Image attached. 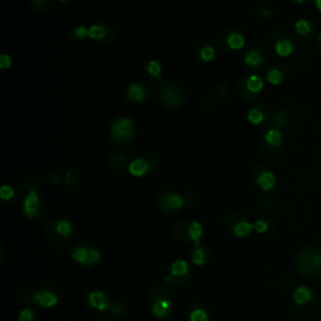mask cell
<instances>
[{
  "instance_id": "6da1fadb",
  "label": "cell",
  "mask_w": 321,
  "mask_h": 321,
  "mask_svg": "<svg viewBox=\"0 0 321 321\" xmlns=\"http://www.w3.org/2000/svg\"><path fill=\"white\" fill-rule=\"evenodd\" d=\"M295 268L303 278L315 279L321 276V250L315 246H303L295 256Z\"/></svg>"
},
{
  "instance_id": "7a4b0ae2",
  "label": "cell",
  "mask_w": 321,
  "mask_h": 321,
  "mask_svg": "<svg viewBox=\"0 0 321 321\" xmlns=\"http://www.w3.org/2000/svg\"><path fill=\"white\" fill-rule=\"evenodd\" d=\"M136 134V123L128 117H118L109 126V139L117 146H126L133 142Z\"/></svg>"
},
{
  "instance_id": "3957f363",
  "label": "cell",
  "mask_w": 321,
  "mask_h": 321,
  "mask_svg": "<svg viewBox=\"0 0 321 321\" xmlns=\"http://www.w3.org/2000/svg\"><path fill=\"white\" fill-rule=\"evenodd\" d=\"M148 307L157 319H167L172 311V296L163 286H156L148 292Z\"/></svg>"
},
{
  "instance_id": "277c9868",
  "label": "cell",
  "mask_w": 321,
  "mask_h": 321,
  "mask_svg": "<svg viewBox=\"0 0 321 321\" xmlns=\"http://www.w3.org/2000/svg\"><path fill=\"white\" fill-rule=\"evenodd\" d=\"M265 88L263 79L257 74H245L238 79L237 92L241 100L248 103L256 102L261 97V93Z\"/></svg>"
},
{
  "instance_id": "5b68a950",
  "label": "cell",
  "mask_w": 321,
  "mask_h": 321,
  "mask_svg": "<svg viewBox=\"0 0 321 321\" xmlns=\"http://www.w3.org/2000/svg\"><path fill=\"white\" fill-rule=\"evenodd\" d=\"M73 235L72 222L65 218L52 219L45 226V236L56 246H65Z\"/></svg>"
},
{
  "instance_id": "8992f818",
  "label": "cell",
  "mask_w": 321,
  "mask_h": 321,
  "mask_svg": "<svg viewBox=\"0 0 321 321\" xmlns=\"http://www.w3.org/2000/svg\"><path fill=\"white\" fill-rule=\"evenodd\" d=\"M160 100L166 108L180 109L186 103V93L183 88L174 82H163L160 87Z\"/></svg>"
},
{
  "instance_id": "52a82bcc",
  "label": "cell",
  "mask_w": 321,
  "mask_h": 321,
  "mask_svg": "<svg viewBox=\"0 0 321 321\" xmlns=\"http://www.w3.org/2000/svg\"><path fill=\"white\" fill-rule=\"evenodd\" d=\"M191 279L190 265L185 260H176L167 268L164 281L171 289L183 287Z\"/></svg>"
},
{
  "instance_id": "ba28073f",
  "label": "cell",
  "mask_w": 321,
  "mask_h": 321,
  "mask_svg": "<svg viewBox=\"0 0 321 321\" xmlns=\"http://www.w3.org/2000/svg\"><path fill=\"white\" fill-rule=\"evenodd\" d=\"M284 134L278 128H270L266 132H263L259 139L260 150L263 155L268 157H275L281 153L284 148Z\"/></svg>"
},
{
  "instance_id": "9c48e42d",
  "label": "cell",
  "mask_w": 321,
  "mask_h": 321,
  "mask_svg": "<svg viewBox=\"0 0 321 321\" xmlns=\"http://www.w3.org/2000/svg\"><path fill=\"white\" fill-rule=\"evenodd\" d=\"M23 213L27 218L33 222H39L45 218L48 207L45 202L40 199L38 192L32 191L27 193L23 201Z\"/></svg>"
},
{
  "instance_id": "30bf717a",
  "label": "cell",
  "mask_w": 321,
  "mask_h": 321,
  "mask_svg": "<svg viewBox=\"0 0 321 321\" xmlns=\"http://www.w3.org/2000/svg\"><path fill=\"white\" fill-rule=\"evenodd\" d=\"M246 45V34L238 27L226 29L219 38V46L225 54H234Z\"/></svg>"
},
{
  "instance_id": "8fae6325",
  "label": "cell",
  "mask_w": 321,
  "mask_h": 321,
  "mask_svg": "<svg viewBox=\"0 0 321 321\" xmlns=\"http://www.w3.org/2000/svg\"><path fill=\"white\" fill-rule=\"evenodd\" d=\"M293 305L299 314L307 316L316 310L317 298L310 287L300 286L295 290L292 296Z\"/></svg>"
},
{
  "instance_id": "7c38bea8",
  "label": "cell",
  "mask_w": 321,
  "mask_h": 321,
  "mask_svg": "<svg viewBox=\"0 0 321 321\" xmlns=\"http://www.w3.org/2000/svg\"><path fill=\"white\" fill-rule=\"evenodd\" d=\"M70 256L78 265L84 266V267H93L101 261V257H102L100 250L86 242L77 243L72 250Z\"/></svg>"
},
{
  "instance_id": "4fadbf2b",
  "label": "cell",
  "mask_w": 321,
  "mask_h": 321,
  "mask_svg": "<svg viewBox=\"0 0 321 321\" xmlns=\"http://www.w3.org/2000/svg\"><path fill=\"white\" fill-rule=\"evenodd\" d=\"M160 166V161L158 157L153 153H143L142 156H138L131 161L130 166H128V171L134 177H143L148 174H152Z\"/></svg>"
},
{
  "instance_id": "5bb4252c",
  "label": "cell",
  "mask_w": 321,
  "mask_h": 321,
  "mask_svg": "<svg viewBox=\"0 0 321 321\" xmlns=\"http://www.w3.org/2000/svg\"><path fill=\"white\" fill-rule=\"evenodd\" d=\"M185 206V200L174 191H162L156 196V207L162 212L175 213Z\"/></svg>"
},
{
  "instance_id": "9a60e30c",
  "label": "cell",
  "mask_w": 321,
  "mask_h": 321,
  "mask_svg": "<svg viewBox=\"0 0 321 321\" xmlns=\"http://www.w3.org/2000/svg\"><path fill=\"white\" fill-rule=\"evenodd\" d=\"M251 178L260 190L266 192L273 191L276 187V183H278L275 174L266 168L265 166H261V164H257L251 169Z\"/></svg>"
},
{
  "instance_id": "2e32d148",
  "label": "cell",
  "mask_w": 321,
  "mask_h": 321,
  "mask_svg": "<svg viewBox=\"0 0 321 321\" xmlns=\"http://www.w3.org/2000/svg\"><path fill=\"white\" fill-rule=\"evenodd\" d=\"M151 97H152V89H151V87L148 84L142 83V82L130 83L125 89V98L130 103H146Z\"/></svg>"
},
{
  "instance_id": "e0dca14e",
  "label": "cell",
  "mask_w": 321,
  "mask_h": 321,
  "mask_svg": "<svg viewBox=\"0 0 321 321\" xmlns=\"http://www.w3.org/2000/svg\"><path fill=\"white\" fill-rule=\"evenodd\" d=\"M88 38H90L94 42L103 44H111L116 39V30H114L113 26L109 23H97L93 24L89 27V32H88Z\"/></svg>"
},
{
  "instance_id": "ac0fdd59",
  "label": "cell",
  "mask_w": 321,
  "mask_h": 321,
  "mask_svg": "<svg viewBox=\"0 0 321 321\" xmlns=\"http://www.w3.org/2000/svg\"><path fill=\"white\" fill-rule=\"evenodd\" d=\"M274 49L280 57H289L293 53V40L291 34L285 29H279L271 38Z\"/></svg>"
},
{
  "instance_id": "d6986e66",
  "label": "cell",
  "mask_w": 321,
  "mask_h": 321,
  "mask_svg": "<svg viewBox=\"0 0 321 321\" xmlns=\"http://www.w3.org/2000/svg\"><path fill=\"white\" fill-rule=\"evenodd\" d=\"M266 62H267V52L261 44H255L243 56V63L250 69H262Z\"/></svg>"
},
{
  "instance_id": "ffe728a7",
  "label": "cell",
  "mask_w": 321,
  "mask_h": 321,
  "mask_svg": "<svg viewBox=\"0 0 321 321\" xmlns=\"http://www.w3.org/2000/svg\"><path fill=\"white\" fill-rule=\"evenodd\" d=\"M290 76H291V69H290L289 64L284 62L273 63L271 65H268L267 70H266V81L273 86H280Z\"/></svg>"
},
{
  "instance_id": "44dd1931",
  "label": "cell",
  "mask_w": 321,
  "mask_h": 321,
  "mask_svg": "<svg viewBox=\"0 0 321 321\" xmlns=\"http://www.w3.org/2000/svg\"><path fill=\"white\" fill-rule=\"evenodd\" d=\"M248 119L251 125L257 126V127L268 126L271 125V112L263 104H256L249 109Z\"/></svg>"
},
{
  "instance_id": "7402d4cb",
  "label": "cell",
  "mask_w": 321,
  "mask_h": 321,
  "mask_svg": "<svg viewBox=\"0 0 321 321\" xmlns=\"http://www.w3.org/2000/svg\"><path fill=\"white\" fill-rule=\"evenodd\" d=\"M295 120V113L285 107H276L271 113V126L273 128H286L290 127Z\"/></svg>"
},
{
  "instance_id": "603a6c76",
  "label": "cell",
  "mask_w": 321,
  "mask_h": 321,
  "mask_svg": "<svg viewBox=\"0 0 321 321\" xmlns=\"http://www.w3.org/2000/svg\"><path fill=\"white\" fill-rule=\"evenodd\" d=\"M193 56L200 64H210L211 62L215 60L216 56H217V51H216L212 43L201 42L194 46Z\"/></svg>"
},
{
  "instance_id": "cb8c5ba5",
  "label": "cell",
  "mask_w": 321,
  "mask_h": 321,
  "mask_svg": "<svg viewBox=\"0 0 321 321\" xmlns=\"http://www.w3.org/2000/svg\"><path fill=\"white\" fill-rule=\"evenodd\" d=\"M30 300L35 305L42 306L44 309H51L58 304L59 298L57 293L51 290H38V291L30 293Z\"/></svg>"
},
{
  "instance_id": "d4e9b609",
  "label": "cell",
  "mask_w": 321,
  "mask_h": 321,
  "mask_svg": "<svg viewBox=\"0 0 321 321\" xmlns=\"http://www.w3.org/2000/svg\"><path fill=\"white\" fill-rule=\"evenodd\" d=\"M163 68L158 60L153 59L143 65V76L153 83H163Z\"/></svg>"
},
{
  "instance_id": "484cf974",
  "label": "cell",
  "mask_w": 321,
  "mask_h": 321,
  "mask_svg": "<svg viewBox=\"0 0 321 321\" xmlns=\"http://www.w3.org/2000/svg\"><path fill=\"white\" fill-rule=\"evenodd\" d=\"M88 303L92 309L97 310V311H106V310L111 309V303H109L108 298L103 291L100 290H94L88 293Z\"/></svg>"
},
{
  "instance_id": "4316f807",
  "label": "cell",
  "mask_w": 321,
  "mask_h": 321,
  "mask_svg": "<svg viewBox=\"0 0 321 321\" xmlns=\"http://www.w3.org/2000/svg\"><path fill=\"white\" fill-rule=\"evenodd\" d=\"M188 227H190V221L188 219H181L177 221L172 227V235L175 236V238H177L178 241L183 243L191 242L190 232H188Z\"/></svg>"
},
{
  "instance_id": "83f0119b",
  "label": "cell",
  "mask_w": 321,
  "mask_h": 321,
  "mask_svg": "<svg viewBox=\"0 0 321 321\" xmlns=\"http://www.w3.org/2000/svg\"><path fill=\"white\" fill-rule=\"evenodd\" d=\"M295 32L300 39L303 40H310L314 38L315 35V28L309 20L306 19H300L295 23Z\"/></svg>"
},
{
  "instance_id": "f1b7e54d",
  "label": "cell",
  "mask_w": 321,
  "mask_h": 321,
  "mask_svg": "<svg viewBox=\"0 0 321 321\" xmlns=\"http://www.w3.org/2000/svg\"><path fill=\"white\" fill-rule=\"evenodd\" d=\"M109 164L113 169L116 171H123L125 168H127L130 166L128 163V158L125 153H120V152H116L109 157Z\"/></svg>"
},
{
  "instance_id": "f546056e",
  "label": "cell",
  "mask_w": 321,
  "mask_h": 321,
  "mask_svg": "<svg viewBox=\"0 0 321 321\" xmlns=\"http://www.w3.org/2000/svg\"><path fill=\"white\" fill-rule=\"evenodd\" d=\"M274 206V199L270 194H261L257 197L256 201V208L260 213H267L273 210Z\"/></svg>"
},
{
  "instance_id": "4dcf8cb0",
  "label": "cell",
  "mask_w": 321,
  "mask_h": 321,
  "mask_svg": "<svg viewBox=\"0 0 321 321\" xmlns=\"http://www.w3.org/2000/svg\"><path fill=\"white\" fill-rule=\"evenodd\" d=\"M88 32H89V28H87V27L74 26L68 30V35H69L70 39L76 40V42H83L88 38Z\"/></svg>"
},
{
  "instance_id": "1f68e13d",
  "label": "cell",
  "mask_w": 321,
  "mask_h": 321,
  "mask_svg": "<svg viewBox=\"0 0 321 321\" xmlns=\"http://www.w3.org/2000/svg\"><path fill=\"white\" fill-rule=\"evenodd\" d=\"M252 230H254V225L250 224V222L248 221V218H245L236 225V226L234 227V230H232V234H234L235 236H237V237H246V236H249L250 234H251Z\"/></svg>"
},
{
  "instance_id": "d6a6232c",
  "label": "cell",
  "mask_w": 321,
  "mask_h": 321,
  "mask_svg": "<svg viewBox=\"0 0 321 321\" xmlns=\"http://www.w3.org/2000/svg\"><path fill=\"white\" fill-rule=\"evenodd\" d=\"M245 218L246 217L241 212H236V211H234V212H229L224 217V226L226 227V230H229V231L232 232V230H234V227L236 226V225Z\"/></svg>"
},
{
  "instance_id": "836d02e7",
  "label": "cell",
  "mask_w": 321,
  "mask_h": 321,
  "mask_svg": "<svg viewBox=\"0 0 321 321\" xmlns=\"http://www.w3.org/2000/svg\"><path fill=\"white\" fill-rule=\"evenodd\" d=\"M188 232H190V237H191L192 242H194L196 243V246H199L200 238L204 236V227H202V225L197 221H190Z\"/></svg>"
},
{
  "instance_id": "e575fe53",
  "label": "cell",
  "mask_w": 321,
  "mask_h": 321,
  "mask_svg": "<svg viewBox=\"0 0 321 321\" xmlns=\"http://www.w3.org/2000/svg\"><path fill=\"white\" fill-rule=\"evenodd\" d=\"M40 188H42V180H40L39 176L30 175L27 177L26 182H24V190L27 191V193L32 191L39 192Z\"/></svg>"
},
{
  "instance_id": "d590c367",
  "label": "cell",
  "mask_w": 321,
  "mask_h": 321,
  "mask_svg": "<svg viewBox=\"0 0 321 321\" xmlns=\"http://www.w3.org/2000/svg\"><path fill=\"white\" fill-rule=\"evenodd\" d=\"M191 259H192V262H193L194 265H197V266L204 265V263L206 262V260H207V254H206V250L200 245L196 246V249L192 251Z\"/></svg>"
},
{
  "instance_id": "8d00e7d4",
  "label": "cell",
  "mask_w": 321,
  "mask_h": 321,
  "mask_svg": "<svg viewBox=\"0 0 321 321\" xmlns=\"http://www.w3.org/2000/svg\"><path fill=\"white\" fill-rule=\"evenodd\" d=\"M79 180H81V175H79V172L74 168L68 169L64 174V176H63V181H64L65 185L68 186L77 185V183L79 182Z\"/></svg>"
},
{
  "instance_id": "74e56055",
  "label": "cell",
  "mask_w": 321,
  "mask_h": 321,
  "mask_svg": "<svg viewBox=\"0 0 321 321\" xmlns=\"http://www.w3.org/2000/svg\"><path fill=\"white\" fill-rule=\"evenodd\" d=\"M183 200H185V205L188 206V207H196V206L200 204V201H201L200 194L194 191H188L187 193L183 196Z\"/></svg>"
},
{
  "instance_id": "f35d334b",
  "label": "cell",
  "mask_w": 321,
  "mask_h": 321,
  "mask_svg": "<svg viewBox=\"0 0 321 321\" xmlns=\"http://www.w3.org/2000/svg\"><path fill=\"white\" fill-rule=\"evenodd\" d=\"M271 219H257L254 224V230L257 234H266L271 229Z\"/></svg>"
},
{
  "instance_id": "ab89813d",
  "label": "cell",
  "mask_w": 321,
  "mask_h": 321,
  "mask_svg": "<svg viewBox=\"0 0 321 321\" xmlns=\"http://www.w3.org/2000/svg\"><path fill=\"white\" fill-rule=\"evenodd\" d=\"M190 321H208V314L202 307H197L190 312Z\"/></svg>"
},
{
  "instance_id": "60d3db41",
  "label": "cell",
  "mask_w": 321,
  "mask_h": 321,
  "mask_svg": "<svg viewBox=\"0 0 321 321\" xmlns=\"http://www.w3.org/2000/svg\"><path fill=\"white\" fill-rule=\"evenodd\" d=\"M111 310L114 315L117 316H123L125 314H127V306L123 301H116V303L111 304Z\"/></svg>"
},
{
  "instance_id": "b9f144b4",
  "label": "cell",
  "mask_w": 321,
  "mask_h": 321,
  "mask_svg": "<svg viewBox=\"0 0 321 321\" xmlns=\"http://www.w3.org/2000/svg\"><path fill=\"white\" fill-rule=\"evenodd\" d=\"M18 321H37V316H35L34 311L30 309H24L19 312L18 315Z\"/></svg>"
},
{
  "instance_id": "7bdbcfd3",
  "label": "cell",
  "mask_w": 321,
  "mask_h": 321,
  "mask_svg": "<svg viewBox=\"0 0 321 321\" xmlns=\"http://www.w3.org/2000/svg\"><path fill=\"white\" fill-rule=\"evenodd\" d=\"M13 197H14V190L8 185L2 186V188H0V199L3 201H9Z\"/></svg>"
},
{
  "instance_id": "ee69618b",
  "label": "cell",
  "mask_w": 321,
  "mask_h": 321,
  "mask_svg": "<svg viewBox=\"0 0 321 321\" xmlns=\"http://www.w3.org/2000/svg\"><path fill=\"white\" fill-rule=\"evenodd\" d=\"M32 7L37 12L43 13L45 10H48L49 0H32Z\"/></svg>"
},
{
  "instance_id": "f6af8a7d",
  "label": "cell",
  "mask_w": 321,
  "mask_h": 321,
  "mask_svg": "<svg viewBox=\"0 0 321 321\" xmlns=\"http://www.w3.org/2000/svg\"><path fill=\"white\" fill-rule=\"evenodd\" d=\"M13 60L10 58L9 54L7 53H2L0 54V69L2 70H7L12 67Z\"/></svg>"
},
{
  "instance_id": "bcb514c9",
  "label": "cell",
  "mask_w": 321,
  "mask_h": 321,
  "mask_svg": "<svg viewBox=\"0 0 321 321\" xmlns=\"http://www.w3.org/2000/svg\"><path fill=\"white\" fill-rule=\"evenodd\" d=\"M255 15L259 16V18H261V19H265V20H267V19L273 18L274 13L271 12L270 9H266V8H259V9L255 10Z\"/></svg>"
},
{
  "instance_id": "7dc6e473",
  "label": "cell",
  "mask_w": 321,
  "mask_h": 321,
  "mask_svg": "<svg viewBox=\"0 0 321 321\" xmlns=\"http://www.w3.org/2000/svg\"><path fill=\"white\" fill-rule=\"evenodd\" d=\"M62 180H63V178L60 177V175L56 174V172H54V174H49L48 175V182L51 183V185H53V186H58L59 183L62 182Z\"/></svg>"
},
{
  "instance_id": "c3c4849f",
  "label": "cell",
  "mask_w": 321,
  "mask_h": 321,
  "mask_svg": "<svg viewBox=\"0 0 321 321\" xmlns=\"http://www.w3.org/2000/svg\"><path fill=\"white\" fill-rule=\"evenodd\" d=\"M57 2L60 3V4H70V3H73L74 0H57Z\"/></svg>"
},
{
  "instance_id": "681fc988",
  "label": "cell",
  "mask_w": 321,
  "mask_h": 321,
  "mask_svg": "<svg viewBox=\"0 0 321 321\" xmlns=\"http://www.w3.org/2000/svg\"><path fill=\"white\" fill-rule=\"evenodd\" d=\"M316 8L319 9V12H321V0H316Z\"/></svg>"
},
{
  "instance_id": "f907efd6",
  "label": "cell",
  "mask_w": 321,
  "mask_h": 321,
  "mask_svg": "<svg viewBox=\"0 0 321 321\" xmlns=\"http://www.w3.org/2000/svg\"><path fill=\"white\" fill-rule=\"evenodd\" d=\"M295 3H298V4H304V3L307 2V0H293Z\"/></svg>"
},
{
  "instance_id": "816d5d0a",
  "label": "cell",
  "mask_w": 321,
  "mask_h": 321,
  "mask_svg": "<svg viewBox=\"0 0 321 321\" xmlns=\"http://www.w3.org/2000/svg\"><path fill=\"white\" fill-rule=\"evenodd\" d=\"M316 39H317V40H319V42H320V49H321V32L319 33V34H317V35H316Z\"/></svg>"
},
{
  "instance_id": "f5cc1de1",
  "label": "cell",
  "mask_w": 321,
  "mask_h": 321,
  "mask_svg": "<svg viewBox=\"0 0 321 321\" xmlns=\"http://www.w3.org/2000/svg\"><path fill=\"white\" fill-rule=\"evenodd\" d=\"M100 321H111L108 319V317H104V319H102V320H100Z\"/></svg>"
}]
</instances>
